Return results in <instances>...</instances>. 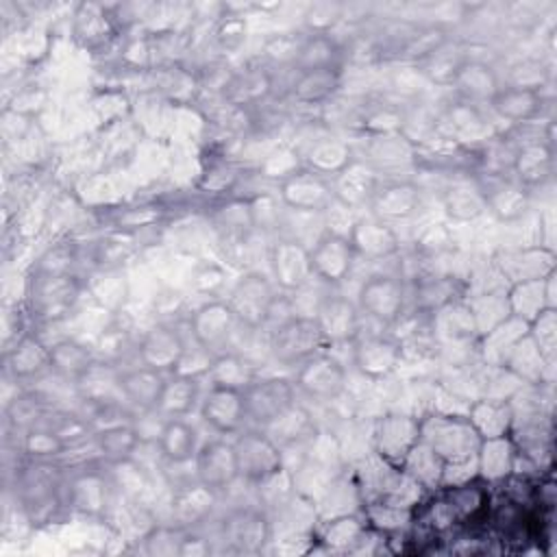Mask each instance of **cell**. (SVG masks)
<instances>
[{"instance_id":"cell-1","label":"cell","mask_w":557,"mask_h":557,"mask_svg":"<svg viewBox=\"0 0 557 557\" xmlns=\"http://www.w3.org/2000/svg\"><path fill=\"white\" fill-rule=\"evenodd\" d=\"M420 442L426 444L448 468L472 463L481 437L466 416L433 413L420 420Z\"/></svg>"},{"instance_id":"cell-2","label":"cell","mask_w":557,"mask_h":557,"mask_svg":"<svg viewBox=\"0 0 557 557\" xmlns=\"http://www.w3.org/2000/svg\"><path fill=\"white\" fill-rule=\"evenodd\" d=\"M224 300L228 302L231 311L244 329L259 331L272 320L274 307L278 305L281 296L272 278H268L263 272L252 270L235 281Z\"/></svg>"},{"instance_id":"cell-3","label":"cell","mask_w":557,"mask_h":557,"mask_svg":"<svg viewBox=\"0 0 557 557\" xmlns=\"http://www.w3.org/2000/svg\"><path fill=\"white\" fill-rule=\"evenodd\" d=\"M409 289L400 274L374 272L361 281L355 302L363 318L372 320L381 329L392 326L407 309Z\"/></svg>"},{"instance_id":"cell-4","label":"cell","mask_w":557,"mask_h":557,"mask_svg":"<svg viewBox=\"0 0 557 557\" xmlns=\"http://www.w3.org/2000/svg\"><path fill=\"white\" fill-rule=\"evenodd\" d=\"M239 479L248 483H268L283 470V448L261 426H244L233 440Z\"/></svg>"},{"instance_id":"cell-5","label":"cell","mask_w":557,"mask_h":557,"mask_svg":"<svg viewBox=\"0 0 557 557\" xmlns=\"http://www.w3.org/2000/svg\"><path fill=\"white\" fill-rule=\"evenodd\" d=\"M81 296V281L74 272H33L28 283V309L39 322L65 318Z\"/></svg>"},{"instance_id":"cell-6","label":"cell","mask_w":557,"mask_h":557,"mask_svg":"<svg viewBox=\"0 0 557 557\" xmlns=\"http://www.w3.org/2000/svg\"><path fill=\"white\" fill-rule=\"evenodd\" d=\"M268 348L274 361L296 368L300 361L324 350L326 344L313 315L289 313L270 331Z\"/></svg>"},{"instance_id":"cell-7","label":"cell","mask_w":557,"mask_h":557,"mask_svg":"<svg viewBox=\"0 0 557 557\" xmlns=\"http://www.w3.org/2000/svg\"><path fill=\"white\" fill-rule=\"evenodd\" d=\"M278 200L296 213H326L335 205L331 176L296 165L278 181Z\"/></svg>"},{"instance_id":"cell-8","label":"cell","mask_w":557,"mask_h":557,"mask_svg":"<svg viewBox=\"0 0 557 557\" xmlns=\"http://www.w3.org/2000/svg\"><path fill=\"white\" fill-rule=\"evenodd\" d=\"M292 383L296 394L315 403H329L346 389V366L329 350H320L294 368Z\"/></svg>"},{"instance_id":"cell-9","label":"cell","mask_w":557,"mask_h":557,"mask_svg":"<svg viewBox=\"0 0 557 557\" xmlns=\"http://www.w3.org/2000/svg\"><path fill=\"white\" fill-rule=\"evenodd\" d=\"M309 261L315 281H320L324 287H337L350 276L357 252L346 233L326 228L309 246Z\"/></svg>"},{"instance_id":"cell-10","label":"cell","mask_w":557,"mask_h":557,"mask_svg":"<svg viewBox=\"0 0 557 557\" xmlns=\"http://www.w3.org/2000/svg\"><path fill=\"white\" fill-rule=\"evenodd\" d=\"M350 359L355 370L372 381L387 379L403 361V344L389 331L359 333L350 342Z\"/></svg>"},{"instance_id":"cell-11","label":"cell","mask_w":557,"mask_h":557,"mask_svg":"<svg viewBox=\"0 0 557 557\" xmlns=\"http://www.w3.org/2000/svg\"><path fill=\"white\" fill-rule=\"evenodd\" d=\"M244 403L248 422L252 426H268L274 422L283 411H287L296 403V387L292 379L285 376H255L244 387Z\"/></svg>"},{"instance_id":"cell-12","label":"cell","mask_w":557,"mask_h":557,"mask_svg":"<svg viewBox=\"0 0 557 557\" xmlns=\"http://www.w3.org/2000/svg\"><path fill=\"white\" fill-rule=\"evenodd\" d=\"M242 329L226 300L213 298L202 302L189 315V335L196 344L211 352L231 350L233 337Z\"/></svg>"},{"instance_id":"cell-13","label":"cell","mask_w":557,"mask_h":557,"mask_svg":"<svg viewBox=\"0 0 557 557\" xmlns=\"http://www.w3.org/2000/svg\"><path fill=\"white\" fill-rule=\"evenodd\" d=\"M361 311L355 300L331 289L320 298L313 320L324 337V344H350L361 333Z\"/></svg>"},{"instance_id":"cell-14","label":"cell","mask_w":557,"mask_h":557,"mask_svg":"<svg viewBox=\"0 0 557 557\" xmlns=\"http://www.w3.org/2000/svg\"><path fill=\"white\" fill-rule=\"evenodd\" d=\"M374 450L389 466L400 468L409 453L420 444V420L409 413H385L374 426Z\"/></svg>"},{"instance_id":"cell-15","label":"cell","mask_w":557,"mask_h":557,"mask_svg":"<svg viewBox=\"0 0 557 557\" xmlns=\"http://www.w3.org/2000/svg\"><path fill=\"white\" fill-rule=\"evenodd\" d=\"M194 474L218 494L231 490V485L239 479L233 442L224 440V435L202 442L194 457Z\"/></svg>"},{"instance_id":"cell-16","label":"cell","mask_w":557,"mask_h":557,"mask_svg":"<svg viewBox=\"0 0 557 557\" xmlns=\"http://www.w3.org/2000/svg\"><path fill=\"white\" fill-rule=\"evenodd\" d=\"M270 268L274 285L285 294H294L313 281L309 246L294 237H278L270 246Z\"/></svg>"},{"instance_id":"cell-17","label":"cell","mask_w":557,"mask_h":557,"mask_svg":"<svg viewBox=\"0 0 557 557\" xmlns=\"http://www.w3.org/2000/svg\"><path fill=\"white\" fill-rule=\"evenodd\" d=\"M200 420L218 435H235L248 422L244 394L231 387L209 385L198 405Z\"/></svg>"},{"instance_id":"cell-18","label":"cell","mask_w":557,"mask_h":557,"mask_svg":"<svg viewBox=\"0 0 557 557\" xmlns=\"http://www.w3.org/2000/svg\"><path fill=\"white\" fill-rule=\"evenodd\" d=\"M422 202V189L413 181L392 178L381 181L370 198V213L383 222H405L418 213Z\"/></svg>"},{"instance_id":"cell-19","label":"cell","mask_w":557,"mask_h":557,"mask_svg":"<svg viewBox=\"0 0 557 557\" xmlns=\"http://www.w3.org/2000/svg\"><path fill=\"white\" fill-rule=\"evenodd\" d=\"M346 235L357 252V259L361 257L368 261H383L400 250V237L396 228L372 213L352 220Z\"/></svg>"},{"instance_id":"cell-20","label":"cell","mask_w":557,"mask_h":557,"mask_svg":"<svg viewBox=\"0 0 557 557\" xmlns=\"http://www.w3.org/2000/svg\"><path fill=\"white\" fill-rule=\"evenodd\" d=\"M270 535V520L257 507H237L222 522V540L235 553H261Z\"/></svg>"},{"instance_id":"cell-21","label":"cell","mask_w":557,"mask_h":557,"mask_svg":"<svg viewBox=\"0 0 557 557\" xmlns=\"http://www.w3.org/2000/svg\"><path fill=\"white\" fill-rule=\"evenodd\" d=\"M379 183L381 178L376 165L359 157H352L337 174L331 176L335 202L346 209L368 207Z\"/></svg>"},{"instance_id":"cell-22","label":"cell","mask_w":557,"mask_h":557,"mask_svg":"<svg viewBox=\"0 0 557 557\" xmlns=\"http://www.w3.org/2000/svg\"><path fill=\"white\" fill-rule=\"evenodd\" d=\"M185 348H187V339L176 326L154 324L148 331H144L135 352L139 363H146L154 370L170 374L178 366Z\"/></svg>"},{"instance_id":"cell-23","label":"cell","mask_w":557,"mask_h":557,"mask_svg":"<svg viewBox=\"0 0 557 557\" xmlns=\"http://www.w3.org/2000/svg\"><path fill=\"white\" fill-rule=\"evenodd\" d=\"M109 479L100 468H83L65 481L63 498L72 511L96 518L109 505Z\"/></svg>"},{"instance_id":"cell-24","label":"cell","mask_w":557,"mask_h":557,"mask_svg":"<svg viewBox=\"0 0 557 557\" xmlns=\"http://www.w3.org/2000/svg\"><path fill=\"white\" fill-rule=\"evenodd\" d=\"M165 372L154 370L146 363H135L128 368L117 370V387L120 396L126 405L139 409V411H157L163 385H165Z\"/></svg>"},{"instance_id":"cell-25","label":"cell","mask_w":557,"mask_h":557,"mask_svg":"<svg viewBox=\"0 0 557 557\" xmlns=\"http://www.w3.org/2000/svg\"><path fill=\"white\" fill-rule=\"evenodd\" d=\"M544 94L540 87L533 85H513L505 83L490 100V109L496 117L509 124H529L537 120L544 111Z\"/></svg>"},{"instance_id":"cell-26","label":"cell","mask_w":557,"mask_h":557,"mask_svg":"<svg viewBox=\"0 0 557 557\" xmlns=\"http://www.w3.org/2000/svg\"><path fill=\"white\" fill-rule=\"evenodd\" d=\"M553 146L546 139H527L511 154V178L529 191L542 187L553 176Z\"/></svg>"},{"instance_id":"cell-27","label":"cell","mask_w":557,"mask_h":557,"mask_svg":"<svg viewBox=\"0 0 557 557\" xmlns=\"http://www.w3.org/2000/svg\"><path fill=\"white\" fill-rule=\"evenodd\" d=\"M463 102L490 104L494 94L500 89V76L496 70L479 59H461L448 81Z\"/></svg>"},{"instance_id":"cell-28","label":"cell","mask_w":557,"mask_h":557,"mask_svg":"<svg viewBox=\"0 0 557 557\" xmlns=\"http://www.w3.org/2000/svg\"><path fill=\"white\" fill-rule=\"evenodd\" d=\"M555 276H557V270L544 278L511 283L509 289L505 292L509 315L529 324L544 309H555V296H553Z\"/></svg>"},{"instance_id":"cell-29","label":"cell","mask_w":557,"mask_h":557,"mask_svg":"<svg viewBox=\"0 0 557 557\" xmlns=\"http://www.w3.org/2000/svg\"><path fill=\"white\" fill-rule=\"evenodd\" d=\"M7 372L15 381H33L46 370H50V344H46L37 333H22L15 337L4 355Z\"/></svg>"},{"instance_id":"cell-30","label":"cell","mask_w":557,"mask_h":557,"mask_svg":"<svg viewBox=\"0 0 557 557\" xmlns=\"http://www.w3.org/2000/svg\"><path fill=\"white\" fill-rule=\"evenodd\" d=\"M215 500L218 492L198 481L196 476L176 485V490L172 492V518L176 527L191 529L194 524H200L213 511Z\"/></svg>"},{"instance_id":"cell-31","label":"cell","mask_w":557,"mask_h":557,"mask_svg":"<svg viewBox=\"0 0 557 557\" xmlns=\"http://www.w3.org/2000/svg\"><path fill=\"white\" fill-rule=\"evenodd\" d=\"M485 211L492 213L500 222L520 220L531 205V191L522 187L518 181L509 178H492L490 183H481Z\"/></svg>"},{"instance_id":"cell-32","label":"cell","mask_w":557,"mask_h":557,"mask_svg":"<svg viewBox=\"0 0 557 557\" xmlns=\"http://www.w3.org/2000/svg\"><path fill=\"white\" fill-rule=\"evenodd\" d=\"M154 442L161 459H165L172 466L194 461L196 450L200 446L198 431L187 418H163Z\"/></svg>"},{"instance_id":"cell-33","label":"cell","mask_w":557,"mask_h":557,"mask_svg":"<svg viewBox=\"0 0 557 557\" xmlns=\"http://www.w3.org/2000/svg\"><path fill=\"white\" fill-rule=\"evenodd\" d=\"M466 418L481 440H490V437L509 435L516 413L509 398L483 396L468 405Z\"/></svg>"},{"instance_id":"cell-34","label":"cell","mask_w":557,"mask_h":557,"mask_svg":"<svg viewBox=\"0 0 557 557\" xmlns=\"http://www.w3.org/2000/svg\"><path fill=\"white\" fill-rule=\"evenodd\" d=\"M500 272L509 278V283L544 278L555 272V252L546 246H524L516 250H507L500 261Z\"/></svg>"},{"instance_id":"cell-35","label":"cell","mask_w":557,"mask_h":557,"mask_svg":"<svg viewBox=\"0 0 557 557\" xmlns=\"http://www.w3.org/2000/svg\"><path fill=\"white\" fill-rule=\"evenodd\" d=\"M342 87V67L296 70L289 94L300 104H324Z\"/></svg>"},{"instance_id":"cell-36","label":"cell","mask_w":557,"mask_h":557,"mask_svg":"<svg viewBox=\"0 0 557 557\" xmlns=\"http://www.w3.org/2000/svg\"><path fill=\"white\" fill-rule=\"evenodd\" d=\"M516 459H518V450L509 435L481 440L474 457L476 476H481L487 483L505 481L511 476L516 468Z\"/></svg>"},{"instance_id":"cell-37","label":"cell","mask_w":557,"mask_h":557,"mask_svg":"<svg viewBox=\"0 0 557 557\" xmlns=\"http://www.w3.org/2000/svg\"><path fill=\"white\" fill-rule=\"evenodd\" d=\"M429 329H431L433 339L446 342V344H459V342H466V339L479 335L472 311L468 307V300H463V298L431 313Z\"/></svg>"},{"instance_id":"cell-38","label":"cell","mask_w":557,"mask_h":557,"mask_svg":"<svg viewBox=\"0 0 557 557\" xmlns=\"http://www.w3.org/2000/svg\"><path fill=\"white\" fill-rule=\"evenodd\" d=\"M200 383L194 376L170 372L157 405L159 418H187L200 405Z\"/></svg>"},{"instance_id":"cell-39","label":"cell","mask_w":557,"mask_h":557,"mask_svg":"<svg viewBox=\"0 0 557 557\" xmlns=\"http://www.w3.org/2000/svg\"><path fill=\"white\" fill-rule=\"evenodd\" d=\"M94 440L102 459L111 463H124L133 459V455L141 446V433L137 431L133 420L100 426L94 431Z\"/></svg>"},{"instance_id":"cell-40","label":"cell","mask_w":557,"mask_h":557,"mask_svg":"<svg viewBox=\"0 0 557 557\" xmlns=\"http://www.w3.org/2000/svg\"><path fill=\"white\" fill-rule=\"evenodd\" d=\"M96 363L94 352L76 339H59L50 344V372L59 379L78 383Z\"/></svg>"},{"instance_id":"cell-41","label":"cell","mask_w":557,"mask_h":557,"mask_svg":"<svg viewBox=\"0 0 557 557\" xmlns=\"http://www.w3.org/2000/svg\"><path fill=\"white\" fill-rule=\"evenodd\" d=\"M344 50L331 33H309L300 44H296L292 63L296 70L315 67H342Z\"/></svg>"},{"instance_id":"cell-42","label":"cell","mask_w":557,"mask_h":557,"mask_svg":"<svg viewBox=\"0 0 557 557\" xmlns=\"http://www.w3.org/2000/svg\"><path fill=\"white\" fill-rule=\"evenodd\" d=\"M461 298V289L453 276L444 274H422L416 278L411 289V307L431 315L437 309Z\"/></svg>"},{"instance_id":"cell-43","label":"cell","mask_w":557,"mask_h":557,"mask_svg":"<svg viewBox=\"0 0 557 557\" xmlns=\"http://www.w3.org/2000/svg\"><path fill=\"white\" fill-rule=\"evenodd\" d=\"M529 333V324L513 318V315H507L505 320H500L496 326H492L490 331L481 333V352H483V359L490 363V366H498L503 368L507 355L511 352V348Z\"/></svg>"},{"instance_id":"cell-44","label":"cell","mask_w":557,"mask_h":557,"mask_svg":"<svg viewBox=\"0 0 557 557\" xmlns=\"http://www.w3.org/2000/svg\"><path fill=\"white\" fill-rule=\"evenodd\" d=\"M442 205L455 222H470L485 213L483 187L479 181H453L442 194Z\"/></svg>"},{"instance_id":"cell-45","label":"cell","mask_w":557,"mask_h":557,"mask_svg":"<svg viewBox=\"0 0 557 557\" xmlns=\"http://www.w3.org/2000/svg\"><path fill=\"white\" fill-rule=\"evenodd\" d=\"M257 376V372L252 370L250 361L237 352V350H222L215 352L207 372L209 385H218V387H231V389H239L244 392V387Z\"/></svg>"},{"instance_id":"cell-46","label":"cell","mask_w":557,"mask_h":557,"mask_svg":"<svg viewBox=\"0 0 557 557\" xmlns=\"http://www.w3.org/2000/svg\"><path fill=\"white\" fill-rule=\"evenodd\" d=\"M263 429L272 435V440L281 448H285V446H294L309 440L315 433V422L309 409L296 400L287 411H283L274 422H270Z\"/></svg>"},{"instance_id":"cell-47","label":"cell","mask_w":557,"mask_h":557,"mask_svg":"<svg viewBox=\"0 0 557 557\" xmlns=\"http://www.w3.org/2000/svg\"><path fill=\"white\" fill-rule=\"evenodd\" d=\"M22 440H20V446L24 450V455L30 459V461H44V463H50L52 459L61 457L65 450H67V444L63 442V437L59 435V431L48 422H39L26 431L20 433Z\"/></svg>"},{"instance_id":"cell-48","label":"cell","mask_w":557,"mask_h":557,"mask_svg":"<svg viewBox=\"0 0 557 557\" xmlns=\"http://www.w3.org/2000/svg\"><path fill=\"white\" fill-rule=\"evenodd\" d=\"M274 78L265 67H248L228 83V98L242 107L261 104L272 94Z\"/></svg>"},{"instance_id":"cell-49","label":"cell","mask_w":557,"mask_h":557,"mask_svg":"<svg viewBox=\"0 0 557 557\" xmlns=\"http://www.w3.org/2000/svg\"><path fill=\"white\" fill-rule=\"evenodd\" d=\"M352 150L348 144L335 139V137H318L305 152V163L307 168L333 176L337 174L350 159H352Z\"/></svg>"},{"instance_id":"cell-50","label":"cell","mask_w":557,"mask_h":557,"mask_svg":"<svg viewBox=\"0 0 557 557\" xmlns=\"http://www.w3.org/2000/svg\"><path fill=\"white\" fill-rule=\"evenodd\" d=\"M400 470L418 485V487H440L444 483V470L446 463L426 446V444H418L409 457L405 459V463L400 466Z\"/></svg>"},{"instance_id":"cell-51","label":"cell","mask_w":557,"mask_h":557,"mask_svg":"<svg viewBox=\"0 0 557 557\" xmlns=\"http://www.w3.org/2000/svg\"><path fill=\"white\" fill-rule=\"evenodd\" d=\"M546 359L542 357V352L537 350V346L531 342L529 333L511 348V352L507 355L503 368L509 370L516 379L524 381V383H542L544 376V368H546Z\"/></svg>"},{"instance_id":"cell-52","label":"cell","mask_w":557,"mask_h":557,"mask_svg":"<svg viewBox=\"0 0 557 557\" xmlns=\"http://www.w3.org/2000/svg\"><path fill=\"white\" fill-rule=\"evenodd\" d=\"M7 420L9 424L20 433L44 422L46 420V411H44V403L35 396V394H17L9 405H7Z\"/></svg>"},{"instance_id":"cell-53","label":"cell","mask_w":557,"mask_h":557,"mask_svg":"<svg viewBox=\"0 0 557 557\" xmlns=\"http://www.w3.org/2000/svg\"><path fill=\"white\" fill-rule=\"evenodd\" d=\"M529 337L546 361H553L557 350V309H544L529 322Z\"/></svg>"},{"instance_id":"cell-54","label":"cell","mask_w":557,"mask_h":557,"mask_svg":"<svg viewBox=\"0 0 557 557\" xmlns=\"http://www.w3.org/2000/svg\"><path fill=\"white\" fill-rule=\"evenodd\" d=\"M163 215V207L157 202H141V205H133V207H124L115 213L113 224L117 231L124 233H133V231H141L148 228L152 224H157Z\"/></svg>"},{"instance_id":"cell-55","label":"cell","mask_w":557,"mask_h":557,"mask_svg":"<svg viewBox=\"0 0 557 557\" xmlns=\"http://www.w3.org/2000/svg\"><path fill=\"white\" fill-rule=\"evenodd\" d=\"M363 537V522L355 516H339L324 529V544L335 550H346Z\"/></svg>"},{"instance_id":"cell-56","label":"cell","mask_w":557,"mask_h":557,"mask_svg":"<svg viewBox=\"0 0 557 557\" xmlns=\"http://www.w3.org/2000/svg\"><path fill=\"white\" fill-rule=\"evenodd\" d=\"M363 128H368L376 137L396 135L403 128V113L392 104H374L363 111Z\"/></svg>"},{"instance_id":"cell-57","label":"cell","mask_w":557,"mask_h":557,"mask_svg":"<svg viewBox=\"0 0 557 557\" xmlns=\"http://www.w3.org/2000/svg\"><path fill=\"white\" fill-rule=\"evenodd\" d=\"M213 355H215V352L202 348L200 344H196V342L191 339V342H187V348H185V352H183L178 366L174 368V372H176V374H185V376H194V379L207 376Z\"/></svg>"},{"instance_id":"cell-58","label":"cell","mask_w":557,"mask_h":557,"mask_svg":"<svg viewBox=\"0 0 557 557\" xmlns=\"http://www.w3.org/2000/svg\"><path fill=\"white\" fill-rule=\"evenodd\" d=\"M76 250L70 244H57L48 248L35 263L33 272H74Z\"/></svg>"}]
</instances>
